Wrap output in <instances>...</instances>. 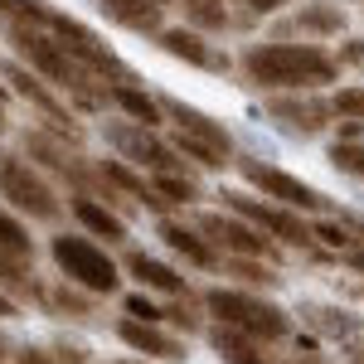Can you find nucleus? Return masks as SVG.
<instances>
[{
	"label": "nucleus",
	"instance_id": "obj_1",
	"mask_svg": "<svg viewBox=\"0 0 364 364\" xmlns=\"http://www.w3.org/2000/svg\"><path fill=\"white\" fill-rule=\"evenodd\" d=\"M243 78H248L257 92H316L321 83H336L340 63L336 54H326L321 44H248L243 58H238Z\"/></svg>",
	"mask_w": 364,
	"mask_h": 364
},
{
	"label": "nucleus",
	"instance_id": "obj_2",
	"mask_svg": "<svg viewBox=\"0 0 364 364\" xmlns=\"http://www.w3.org/2000/svg\"><path fill=\"white\" fill-rule=\"evenodd\" d=\"M204 311L214 316V326H228V331L257 340V345H277V340L291 336V316L277 301H267L257 291H243V287H209Z\"/></svg>",
	"mask_w": 364,
	"mask_h": 364
},
{
	"label": "nucleus",
	"instance_id": "obj_3",
	"mask_svg": "<svg viewBox=\"0 0 364 364\" xmlns=\"http://www.w3.org/2000/svg\"><path fill=\"white\" fill-rule=\"evenodd\" d=\"M10 34V44H15V54L29 58V73H44L54 87H63V92H73L83 107H97V92H92V73H87L78 58L68 54L63 44H58L49 29L39 25H25V20H15V25L5 29Z\"/></svg>",
	"mask_w": 364,
	"mask_h": 364
},
{
	"label": "nucleus",
	"instance_id": "obj_4",
	"mask_svg": "<svg viewBox=\"0 0 364 364\" xmlns=\"http://www.w3.org/2000/svg\"><path fill=\"white\" fill-rule=\"evenodd\" d=\"M49 257H54V267L63 272L68 287H78V291H92V296H112L117 287H122V267H117L107 248H97L92 238H78V233H58L54 243H49Z\"/></svg>",
	"mask_w": 364,
	"mask_h": 364
},
{
	"label": "nucleus",
	"instance_id": "obj_5",
	"mask_svg": "<svg viewBox=\"0 0 364 364\" xmlns=\"http://www.w3.org/2000/svg\"><path fill=\"white\" fill-rule=\"evenodd\" d=\"M0 199H5L15 214L34 219V224H58V219H63V199H58V190L29 166L25 156H15V151L0 156Z\"/></svg>",
	"mask_w": 364,
	"mask_h": 364
},
{
	"label": "nucleus",
	"instance_id": "obj_6",
	"mask_svg": "<svg viewBox=\"0 0 364 364\" xmlns=\"http://www.w3.org/2000/svg\"><path fill=\"white\" fill-rule=\"evenodd\" d=\"M195 228L199 238H209V248L219 252L224 248V257H252V262H272L277 267L282 257V243H272L262 228H252L248 219H238V214H195Z\"/></svg>",
	"mask_w": 364,
	"mask_h": 364
},
{
	"label": "nucleus",
	"instance_id": "obj_7",
	"mask_svg": "<svg viewBox=\"0 0 364 364\" xmlns=\"http://www.w3.org/2000/svg\"><path fill=\"white\" fill-rule=\"evenodd\" d=\"M224 209L228 214H238V219H248L252 228H262L272 243L282 248H316V233L301 214H291V209H282V204H267V199H252L243 190H224Z\"/></svg>",
	"mask_w": 364,
	"mask_h": 364
},
{
	"label": "nucleus",
	"instance_id": "obj_8",
	"mask_svg": "<svg viewBox=\"0 0 364 364\" xmlns=\"http://www.w3.org/2000/svg\"><path fill=\"white\" fill-rule=\"evenodd\" d=\"M238 170H243V180H248L267 204H282V209H291V214H296V209L326 214V195H321L316 185H306V180H296V175H287V170H277V166H267V161H252V156H243Z\"/></svg>",
	"mask_w": 364,
	"mask_h": 364
},
{
	"label": "nucleus",
	"instance_id": "obj_9",
	"mask_svg": "<svg viewBox=\"0 0 364 364\" xmlns=\"http://www.w3.org/2000/svg\"><path fill=\"white\" fill-rule=\"evenodd\" d=\"M262 112L277 122L282 132H291V136H301V141H311V136H321L326 127H331V102L326 97H316V92H272L267 102H262Z\"/></svg>",
	"mask_w": 364,
	"mask_h": 364
},
{
	"label": "nucleus",
	"instance_id": "obj_10",
	"mask_svg": "<svg viewBox=\"0 0 364 364\" xmlns=\"http://www.w3.org/2000/svg\"><path fill=\"white\" fill-rule=\"evenodd\" d=\"M107 141H112L117 151H122V161L127 166H146L151 175H185L180 170V151L161 141L156 132H146V127H107Z\"/></svg>",
	"mask_w": 364,
	"mask_h": 364
},
{
	"label": "nucleus",
	"instance_id": "obj_11",
	"mask_svg": "<svg viewBox=\"0 0 364 364\" xmlns=\"http://www.w3.org/2000/svg\"><path fill=\"white\" fill-rule=\"evenodd\" d=\"M117 340H122L132 355H141V360H151V364H180V360H190L180 336H170V331H161V326H146V321H132V316H122V321H117Z\"/></svg>",
	"mask_w": 364,
	"mask_h": 364
},
{
	"label": "nucleus",
	"instance_id": "obj_12",
	"mask_svg": "<svg viewBox=\"0 0 364 364\" xmlns=\"http://www.w3.org/2000/svg\"><path fill=\"white\" fill-rule=\"evenodd\" d=\"M161 112L175 122V132L180 136L199 141V146H209V151H219V156H233V136H228L224 122H214L209 112H199V107H190V102H180V97H161Z\"/></svg>",
	"mask_w": 364,
	"mask_h": 364
},
{
	"label": "nucleus",
	"instance_id": "obj_13",
	"mask_svg": "<svg viewBox=\"0 0 364 364\" xmlns=\"http://www.w3.org/2000/svg\"><path fill=\"white\" fill-rule=\"evenodd\" d=\"M5 78L15 83V92H20L25 102H34L39 112H44V117H49V122H54V132H58V136H68V141H73V146L83 141V132L73 127V112H68V107L58 102L54 92H49V87L39 83V73H29L25 63H5Z\"/></svg>",
	"mask_w": 364,
	"mask_h": 364
},
{
	"label": "nucleus",
	"instance_id": "obj_14",
	"mask_svg": "<svg viewBox=\"0 0 364 364\" xmlns=\"http://www.w3.org/2000/svg\"><path fill=\"white\" fill-rule=\"evenodd\" d=\"M301 316L321 331L326 340H340L345 350H355V360L364 355V321L340 306H321V301H301Z\"/></svg>",
	"mask_w": 364,
	"mask_h": 364
},
{
	"label": "nucleus",
	"instance_id": "obj_15",
	"mask_svg": "<svg viewBox=\"0 0 364 364\" xmlns=\"http://www.w3.org/2000/svg\"><path fill=\"white\" fill-rule=\"evenodd\" d=\"M122 272H132L141 282V291H161V296H190V282L180 277L175 267H166L161 257L151 252H127L122 257Z\"/></svg>",
	"mask_w": 364,
	"mask_h": 364
},
{
	"label": "nucleus",
	"instance_id": "obj_16",
	"mask_svg": "<svg viewBox=\"0 0 364 364\" xmlns=\"http://www.w3.org/2000/svg\"><path fill=\"white\" fill-rule=\"evenodd\" d=\"M161 49L170 58H180V63H190V68H209V73H228V58H219L209 44H204V34H195L190 25L180 29H166L161 34Z\"/></svg>",
	"mask_w": 364,
	"mask_h": 364
},
{
	"label": "nucleus",
	"instance_id": "obj_17",
	"mask_svg": "<svg viewBox=\"0 0 364 364\" xmlns=\"http://www.w3.org/2000/svg\"><path fill=\"white\" fill-rule=\"evenodd\" d=\"M102 15L132 34H166V10L156 0H102Z\"/></svg>",
	"mask_w": 364,
	"mask_h": 364
},
{
	"label": "nucleus",
	"instance_id": "obj_18",
	"mask_svg": "<svg viewBox=\"0 0 364 364\" xmlns=\"http://www.w3.org/2000/svg\"><path fill=\"white\" fill-rule=\"evenodd\" d=\"M156 233H161V238H166V248L180 252L190 267H224V262H219V252L209 248V238H199V228L175 224V219H161V228H156Z\"/></svg>",
	"mask_w": 364,
	"mask_h": 364
},
{
	"label": "nucleus",
	"instance_id": "obj_19",
	"mask_svg": "<svg viewBox=\"0 0 364 364\" xmlns=\"http://www.w3.org/2000/svg\"><path fill=\"white\" fill-rule=\"evenodd\" d=\"M204 340H209V350H214L224 364H277L272 355H267V345L238 336V331H228V326H209Z\"/></svg>",
	"mask_w": 364,
	"mask_h": 364
},
{
	"label": "nucleus",
	"instance_id": "obj_20",
	"mask_svg": "<svg viewBox=\"0 0 364 364\" xmlns=\"http://www.w3.org/2000/svg\"><path fill=\"white\" fill-rule=\"evenodd\" d=\"M107 97H112V102H117V107H122L127 117H132L136 127H146V132L166 122V112H161V97L141 92L136 83H112V87H107Z\"/></svg>",
	"mask_w": 364,
	"mask_h": 364
},
{
	"label": "nucleus",
	"instance_id": "obj_21",
	"mask_svg": "<svg viewBox=\"0 0 364 364\" xmlns=\"http://www.w3.org/2000/svg\"><path fill=\"white\" fill-rule=\"evenodd\" d=\"M73 219L87 228V233H97V238H107V243H122L127 238V224L117 219L112 209H102L92 195H73Z\"/></svg>",
	"mask_w": 364,
	"mask_h": 364
},
{
	"label": "nucleus",
	"instance_id": "obj_22",
	"mask_svg": "<svg viewBox=\"0 0 364 364\" xmlns=\"http://www.w3.org/2000/svg\"><path fill=\"white\" fill-rule=\"evenodd\" d=\"M296 29H306L316 39H331L345 29V5H331V0H311L296 10Z\"/></svg>",
	"mask_w": 364,
	"mask_h": 364
},
{
	"label": "nucleus",
	"instance_id": "obj_23",
	"mask_svg": "<svg viewBox=\"0 0 364 364\" xmlns=\"http://www.w3.org/2000/svg\"><path fill=\"white\" fill-rule=\"evenodd\" d=\"M180 10H185V20H190L195 34H224V29L233 25L224 0H180Z\"/></svg>",
	"mask_w": 364,
	"mask_h": 364
},
{
	"label": "nucleus",
	"instance_id": "obj_24",
	"mask_svg": "<svg viewBox=\"0 0 364 364\" xmlns=\"http://www.w3.org/2000/svg\"><path fill=\"white\" fill-rule=\"evenodd\" d=\"M0 252H10V257H25V262H34V238H29L25 219H15L10 209H0Z\"/></svg>",
	"mask_w": 364,
	"mask_h": 364
},
{
	"label": "nucleus",
	"instance_id": "obj_25",
	"mask_svg": "<svg viewBox=\"0 0 364 364\" xmlns=\"http://www.w3.org/2000/svg\"><path fill=\"white\" fill-rule=\"evenodd\" d=\"M224 272L243 282V287H277V267L272 262H252V257H224Z\"/></svg>",
	"mask_w": 364,
	"mask_h": 364
},
{
	"label": "nucleus",
	"instance_id": "obj_26",
	"mask_svg": "<svg viewBox=\"0 0 364 364\" xmlns=\"http://www.w3.org/2000/svg\"><path fill=\"white\" fill-rule=\"evenodd\" d=\"M44 306L54 311V316H73V321H83L87 311V296L83 291H78V287H68V282H63V287H54V291H44Z\"/></svg>",
	"mask_w": 364,
	"mask_h": 364
},
{
	"label": "nucleus",
	"instance_id": "obj_27",
	"mask_svg": "<svg viewBox=\"0 0 364 364\" xmlns=\"http://www.w3.org/2000/svg\"><path fill=\"white\" fill-rule=\"evenodd\" d=\"M151 190L166 199V204H190V199H199V185L190 175H151Z\"/></svg>",
	"mask_w": 364,
	"mask_h": 364
},
{
	"label": "nucleus",
	"instance_id": "obj_28",
	"mask_svg": "<svg viewBox=\"0 0 364 364\" xmlns=\"http://www.w3.org/2000/svg\"><path fill=\"white\" fill-rule=\"evenodd\" d=\"M326 161H331L340 175H360V180H364V141H350V146H345V141H336Z\"/></svg>",
	"mask_w": 364,
	"mask_h": 364
},
{
	"label": "nucleus",
	"instance_id": "obj_29",
	"mask_svg": "<svg viewBox=\"0 0 364 364\" xmlns=\"http://www.w3.org/2000/svg\"><path fill=\"white\" fill-rule=\"evenodd\" d=\"M311 233H316V243H326V248H336V252H350V248H355V238H350L345 219H316V224H311Z\"/></svg>",
	"mask_w": 364,
	"mask_h": 364
},
{
	"label": "nucleus",
	"instance_id": "obj_30",
	"mask_svg": "<svg viewBox=\"0 0 364 364\" xmlns=\"http://www.w3.org/2000/svg\"><path fill=\"white\" fill-rule=\"evenodd\" d=\"M331 112L340 122H364V87H340L331 97Z\"/></svg>",
	"mask_w": 364,
	"mask_h": 364
},
{
	"label": "nucleus",
	"instance_id": "obj_31",
	"mask_svg": "<svg viewBox=\"0 0 364 364\" xmlns=\"http://www.w3.org/2000/svg\"><path fill=\"white\" fill-rule=\"evenodd\" d=\"M127 316H132V321H146V326H161V321H166V306L151 301L146 291H132V296H127Z\"/></svg>",
	"mask_w": 364,
	"mask_h": 364
},
{
	"label": "nucleus",
	"instance_id": "obj_32",
	"mask_svg": "<svg viewBox=\"0 0 364 364\" xmlns=\"http://www.w3.org/2000/svg\"><path fill=\"white\" fill-rule=\"evenodd\" d=\"M166 321H170V326H180L185 336H195V331H204V321L195 316V306H190V296H185V301H170V306H166Z\"/></svg>",
	"mask_w": 364,
	"mask_h": 364
},
{
	"label": "nucleus",
	"instance_id": "obj_33",
	"mask_svg": "<svg viewBox=\"0 0 364 364\" xmlns=\"http://www.w3.org/2000/svg\"><path fill=\"white\" fill-rule=\"evenodd\" d=\"M15 364H58V360H54V350H44V345H20Z\"/></svg>",
	"mask_w": 364,
	"mask_h": 364
},
{
	"label": "nucleus",
	"instance_id": "obj_34",
	"mask_svg": "<svg viewBox=\"0 0 364 364\" xmlns=\"http://www.w3.org/2000/svg\"><path fill=\"white\" fill-rule=\"evenodd\" d=\"M54 360L58 364H87V350L83 345H68V340H54Z\"/></svg>",
	"mask_w": 364,
	"mask_h": 364
},
{
	"label": "nucleus",
	"instance_id": "obj_35",
	"mask_svg": "<svg viewBox=\"0 0 364 364\" xmlns=\"http://www.w3.org/2000/svg\"><path fill=\"white\" fill-rule=\"evenodd\" d=\"M233 5H243V10H252V15H272V10H282L287 0H233Z\"/></svg>",
	"mask_w": 364,
	"mask_h": 364
},
{
	"label": "nucleus",
	"instance_id": "obj_36",
	"mask_svg": "<svg viewBox=\"0 0 364 364\" xmlns=\"http://www.w3.org/2000/svg\"><path fill=\"white\" fill-rule=\"evenodd\" d=\"M340 127V141L350 146V141H364V122H336Z\"/></svg>",
	"mask_w": 364,
	"mask_h": 364
},
{
	"label": "nucleus",
	"instance_id": "obj_37",
	"mask_svg": "<svg viewBox=\"0 0 364 364\" xmlns=\"http://www.w3.org/2000/svg\"><path fill=\"white\" fill-rule=\"evenodd\" d=\"M336 63H364V39H350V44H345V54H340Z\"/></svg>",
	"mask_w": 364,
	"mask_h": 364
},
{
	"label": "nucleus",
	"instance_id": "obj_38",
	"mask_svg": "<svg viewBox=\"0 0 364 364\" xmlns=\"http://www.w3.org/2000/svg\"><path fill=\"white\" fill-rule=\"evenodd\" d=\"M345 262H350V267L364 277V248H350V252H345Z\"/></svg>",
	"mask_w": 364,
	"mask_h": 364
},
{
	"label": "nucleus",
	"instance_id": "obj_39",
	"mask_svg": "<svg viewBox=\"0 0 364 364\" xmlns=\"http://www.w3.org/2000/svg\"><path fill=\"white\" fill-rule=\"evenodd\" d=\"M10 316H20V306H15V301H10V296L0 291V321H10Z\"/></svg>",
	"mask_w": 364,
	"mask_h": 364
},
{
	"label": "nucleus",
	"instance_id": "obj_40",
	"mask_svg": "<svg viewBox=\"0 0 364 364\" xmlns=\"http://www.w3.org/2000/svg\"><path fill=\"white\" fill-rule=\"evenodd\" d=\"M282 364H331L326 355H291V360H282Z\"/></svg>",
	"mask_w": 364,
	"mask_h": 364
},
{
	"label": "nucleus",
	"instance_id": "obj_41",
	"mask_svg": "<svg viewBox=\"0 0 364 364\" xmlns=\"http://www.w3.org/2000/svg\"><path fill=\"white\" fill-rule=\"evenodd\" d=\"M0 360H15V350H10V336L0 331Z\"/></svg>",
	"mask_w": 364,
	"mask_h": 364
},
{
	"label": "nucleus",
	"instance_id": "obj_42",
	"mask_svg": "<svg viewBox=\"0 0 364 364\" xmlns=\"http://www.w3.org/2000/svg\"><path fill=\"white\" fill-rule=\"evenodd\" d=\"M345 228H350V233H360V238H364V219H350Z\"/></svg>",
	"mask_w": 364,
	"mask_h": 364
},
{
	"label": "nucleus",
	"instance_id": "obj_43",
	"mask_svg": "<svg viewBox=\"0 0 364 364\" xmlns=\"http://www.w3.org/2000/svg\"><path fill=\"white\" fill-rule=\"evenodd\" d=\"M0 132H5V97H0Z\"/></svg>",
	"mask_w": 364,
	"mask_h": 364
},
{
	"label": "nucleus",
	"instance_id": "obj_44",
	"mask_svg": "<svg viewBox=\"0 0 364 364\" xmlns=\"http://www.w3.org/2000/svg\"><path fill=\"white\" fill-rule=\"evenodd\" d=\"M122 364H151V360H122Z\"/></svg>",
	"mask_w": 364,
	"mask_h": 364
},
{
	"label": "nucleus",
	"instance_id": "obj_45",
	"mask_svg": "<svg viewBox=\"0 0 364 364\" xmlns=\"http://www.w3.org/2000/svg\"><path fill=\"white\" fill-rule=\"evenodd\" d=\"M0 10H10V0H0Z\"/></svg>",
	"mask_w": 364,
	"mask_h": 364
},
{
	"label": "nucleus",
	"instance_id": "obj_46",
	"mask_svg": "<svg viewBox=\"0 0 364 364\" xmlns=\"http://www.w3.org/2000/svg\"><path fill=\"white\" fill-rule=\"evenodd\" d=\"M156 5H161V10H166V0H156Z\"/></svg>",
	"mask_w": 364,
	"mask_h": 364
},
{
	"label": "nucleus",
	"instance_id": "obj_47",
	"mask_svg": "<svg viewBox=\"0 0 364 364\" xmlns=\"http://www.w3.org/2000/svg\"><path fill=\"white\" fill-rule=\"evenodd\" d=\"M355 364H364V355H360V360H355Z\"/></svg>",
	"mask_w": 364,
	"mask_h": 364
}]
</instances>
